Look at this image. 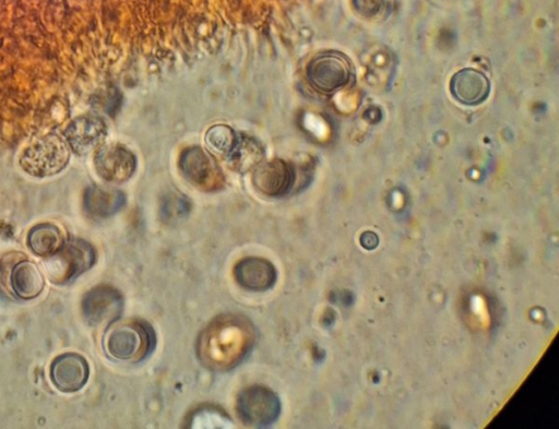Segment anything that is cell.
Segmentation results:
<instances>
[{
	"instance_id": "cell-15",
	"label": "cell",
	"mask_w": 559,
	"mask_h": 429,
	"mask_svg": "<svg viewBox=\"0 0 559 429\" xmlns=\"http://www.w3.org/2000/svg\"><path fill=\"white\" fill-rule=\"evenodd\" d=\"M10 286L19 299L33 300L43 292L45 281L37 265L21 260L11 270Z\"/></svg>"
},
{
	"instance_id": "cell-14",
	"label": "cell",
	"mask_w": 559,
	"mask_h": 429,
	"mask_svg": "<svg viewBox=\"0 0 559 429\" xmlns=\"http://www.w3.org/2000/svg\"><path fill=\"white\" fill-rule=\"evenodd\" d=\"M450 90L462 104L477 105L489 97L490 81L480 71L467 68L458 71L450 81Z\"/></svg>"
},
{
	"instance_id": "cell-8",
	"label": "cell",
	"mask_w": 559,
	"mask_h": 429,
	"mask_svg": "<svg viewBox=\"0 0 559 429\" xmlns=\"http://www.w3.org/2000/svg\"><path fill=\"white\" fill-rule=\"evenodd\" d=\"M94 164L103 180L114 184L127 182L137 169L134 153L120 145L101 148L94 158Z\"/></svg>"
},
{
	"instance_id": "cell-16",
	"label": "cell",
	"mask_w": 559,
	"mask_h": 429,
	"mask_svg": "<svg viewBox=\"0 0 559 429\" xmlns=\"http://www.w3.org/2000/svg\"><path fill=\"white\" fill-rule=\"evenodd\" d=\"M126 204L125 195L120 190L92 186L85 196V207L91 216L107 218L120 211Z\"/></svg>"
},
{
	"instance_id": "cell-19",
	"label": "cell",
	"mask_w": 559,
	"mask_h": 429,
	"mask_svg": "<svg viewBox=\"0 0 559 429\" xmlns=\"http://www.w3.org/2000/svg\"><path fill=\"white\" fill-rule=\"evenodd\" d=\"M239 139L234 133V131L223 125L214 126L209 129L206 135V142L208 147L213 151L221 154H229L236 145V141Z\"/></svg>"
},
{
	"instance_id": "cell-9",
	"label": "cell",
	"mask_w": 559,
	"mask_h": 429,
	"mask_svg": "<svg viewBox=\"0 0 559 429\" xmlns=\"http://www.w3.org/2000/svg\"><path fill=\"white\" fill-rule=\"evenodd\" d=\"M107 135V127L97 116H80L71 122L64 137L71 151L78 156H87L98 149Z\"/></svg>"
},
{
	"instance_id": "cell-20",
	"label": "cell",
	"mask_w": 559,
	"mask_h": 429,
	"mask_svg": "<svg viewBox=\"0 0 559 429\" xmlns=\"http://www.w3.org/2000/svg\"><path fill=\"white\" fill-rule=\"evenodd\" d=\"M194 424L192 427H228L232 426L230 420L225 417L224 414L217 411H200L196 414L193 420Z\"/></svg>"
},
{
	"instance_id": "cell-17",
	"label": "cell",
	"mask_w": 559,
	"mask_h": 429,
	"mask_svg": "<svg viewBox=\"0 0 559 429\" xmlns=\"http://www.w3.org/2000/svg\"><path fill=\"white\" fill-rule=\"evenodd\" d=\"M64 244L62 231L51 223L35 225L28 234L30 249L40 257H52L62 249Z\"/></svg>"
},
{
	"instance_id": "cell-11",
	"label": "cell",
	"mask_w": 559,
	"mask_h": 429,
	"mask_svg": "<svg viewBox=\"0 0 559 429\" xmlns=\"http://www.w3.org/2000/svg\"><path fill=\"white\" fill-rule=\"evenodd\" d=\"M90 369L85 357L76 353H66L56 357L51 366L54 386L62 392H76L85 387Z\"/></svg>"
},
{
	"instance_id": "cell-4",
	"label": "cell",
	"mask_w": 559,
	"mask_h": 429,
	"mask_svg": "<svg viewBox=\"0 0 559 429\" xmlns=\"http://www.w3.org/2000/svg\"><path fill=\"white\" fill-rule=\"evenodd\" d=\"M97 260V253L86 241L71 240L47 260V272L52 282L65 284L89 270Z\"/></svg>"
},
{
	"instance_id": "cell-12",
	"label": "cell",
	"mask_w": 559,
	"mask_h": 429,
	"mask_svg": "<svg viewBox=\"0 0 559 429\" xmlns=\"http://www.w3.org/2000/svg\"><path fill=\"white\" fill-rule=\"evenodd\" d=\"M180 168L187 180L196 186L214 188L219 183L220 172L216 163L198 147L189 148L182 153Z\"/></svg>"
},
{
	"instance_id": "cell-18",
	"label": "cell",
	"mask_w": 559,
	"mask_h": 429,
	"mask_svg": "<svg viewBox=\"0 0 559 429\" xmlns=\"http://www.w3.org/2000/svg\"><path fill=\"white\" fill-rule=\"evenodd\" d=\"M229 157L231 163L236 165L237 168L248 169L263 158V150L255 140L239 138Z\"/></svg>"
},
{
	"instance_id": "cell-2",
	"label": "cell",
	"mask_w": 559,
	"mask_h": 429,
	"mask_svg": "<svg viewBox=\"0 0 559 429\" xmlns=\"http://www.w3.org/2000/svg\"><path fill=\"white\" fill-rule=\"evenodd\" d=\"M154 343V331L142 321L115 325L104 340L107 353L114 359L132 363L145 360L153 351Z\"/></svg>"
},
{
	"instance_id": "cell-10",
	"label": "cell",
	"mask_w": 559,
	"mask_h": 429,
	"mask_svg": "<svg viewBox=\"0 0 559 429\" xmlns=\"http://www.w3.org/2000/svg\"><path fill=\"white\" fill-rule=\"evenodd\" d=\"M295 181L292 166L282 160L260 164L253 175V184L259 193L269 197H282L291 192Z\"/></svg>"
},
{
	"instance_id": "cell-6",
	"label": "cell",
	"mask_w": 559,
	"mask_h": 429,
	"mask_svg": "<svg viewBox=\"0 0 559 429\" xmlns=\"http://www.w3.org/2000/svg\"><path fill=\"white\" fill-rule=\"evenodd\" d=\"M240 417L252 426H268L275 422L281 412V403L275 392L255 386L241 393L237 403Z\"/></svg>"
},
{
	"instance_id": "cell-13",
	"label": "cell",
	"mask_w": 559,
	"mask_h": 429,
	"mask_svg": "<svg viewBox=\"0 0 559 429\" xmlns=\"http://www.w3.org/2000/svg\"><path fill=\"white\" fill-rule=\"evenodd\" d=\"M237 282L251 291H266L277 281V270L270 261L263 258H246L234 269Z\"/></svg>"
},
{
	"instance_id": "cell-1",
	"label": "cell",
	"mask_w": 559,
	"mask_h": 429,
	"mask_svg": "<svg viewBox=\"0 0 559 429\" xmlns=\"http://www.w3.org/2000/svg\"><path fill=\"white\" fill-rule=\"evenodd\" d=\"M251 332L240 323H222L206 333L202 350L213 367L228 368L243 359L251 344Z\"/></svg>"
},
{
	"instance_id": "cell-5",
	"label": "cell",
	"mask_w": 559,
	"mask_h": 429,
	"mask_svg": "<svg viewBox=\"0 0 559 429\" xmlns=\"http://www.w3.org/2000/svg\"><path fill=\"white\" fill-rule=\"evenodd\" d=\"M351 71V64L346 56L325 53L309 63L307 76L317 90L330 93L348 85Z\"/></svg>"
},
{
	"instance_id": "cell-7",
	"label": "cell",
	"mask_w": 559,
	"mask_h": 429,
	"mask_svg": "<svg viewBox=\"0 0 559 429\" xmlns=\"http://www.w3.org/2000/svg\"><path fill=\"white\" fill-rule=\"evenodd\" d=\"M123 308V296L110 286L93 289L82 302L83 315L92 326L111 325L120 318Z\"/></svg>"
},
{
	"instance_id": "cell-3",
	"label": "cell",
	"mask_w": 559,
	"mask_h": 429,
	"mask_svg": "<svg viewBox=\"0 0 559 429\" xmlns=\"http://www.w3.org/2000/svg\"><path fill=\"white\" fill-rule=\"evenodd\" d=\"M70 160V148L65 137L47 135L23 151L20 165L34 177H49L62 172Z\"/></svg>"
}]
</instances>
